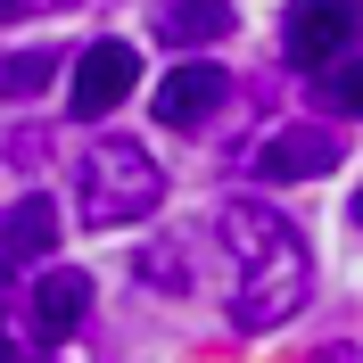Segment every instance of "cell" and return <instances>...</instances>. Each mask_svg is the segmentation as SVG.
I'll list each match as a JSON object with an SVG mask.
<instances>
[{
	"mask_svg": "<svg viewBox=\"0 0 363 363\" xmlns=\"http://www.w3.org/2000/svg\"><path fill=\"white\" fill-rule=\"evenodd\" d=\"M0 248H9V256H42V248H58V206H50L42 190H25L17 206H0Z\"/></svg>",
	"mask_w": 363,
	"mask_h": 363,
	"instance_id": "obj_9",
	"label": "cell"
},
{
	"mask_svg": "<svg viewBox=\"0 0 363 363\" xmlns=\"http://www.w3.org/2000/svg\"><path fill=\"white\" fill-rule=\"evenodd\" d=\"M0 289H9V264H0Z\"/></svg>",
	"mask_w": 363,
	"mask_h": 363,
	"instance_id": "obj_14",
	"label": "cell"
},
{
	"mask_svg": "<svg viewBox=\"0 0 363 363\" xmlns=\"http://www.w3.org/2000/svg\"><path fill=\"white\" fill-rule=\"evenodd\" d=\"M50 9H67V0H0V25H17V17H50Z\"/></svg>",
	"mask_w": 363,
	"mask_h": 363,
	"instance_id": "obj_12",
	"label": "cell"
},
{
	"mask_svg": "<svg viewBox=\"0 0 363 363\" xmlns=\"http://www.w3.org/2000/svg\"><path fill=\"white\" fill-rule=\"evenodd\" d=\"M330 91H339V108H347V116H363V58H347Z\"/></svg>",
	"mask_w": 363,
	"mask_h": 363,
	"instance_id": "obj_11",
	"label": "cell"
},
{
	"mask_svg": "<svg viewBox=\"0 0 363 363\" xmlns=\"http://www.w3.org/2000/svg\"><path fill=\"white\" fill-rule=\"evenodd\" d=\"M339 165V133H322V124H289V133H272L256 149V174L264 182H314Z\"/></svg>",
	"mask_w": 363,
	"mask_h": 363,
	"instance_id": "obj_7",
	"label": "cell"
},
{
	"mask_svg": "<svg viewBox=\"0 0 363 363\" xmlns=\"http://www.w3.org/2000/svg\"><path fill=\"white\" fill-rule=\"evenodd\" d=\"M133 83H140V50H133V42H91L83 58H74V116L124 108Z\"/></svg>",
	"mask_w": 363,
	"mask_h": 363,
	"instance_id": "obj_4",
	"label": "cell"
},
{
	"mask_svg": "<svg viewBox=\"0 0 363 363\" xmlns=\"http://www.w3.org/2000/svg\"><path fill=\"white\" fill-rule=\"evenodd\" d=\"M58 74V50H9L0 58V91H42Z\"/></svg>",
	"mask_w": 363,
	"mask_h": 363,
	"instance_id": "obj_10",
	"label": "cell"
},
{
	"mask_svg": "<svg viewBox=\"0 0 363 363\" xmlns=\"http://www.w3.org/2000/svg\"><path fill=\"white\" fill-rule=\"evenodd\" d=\"M165 199V174L140 140H91L83 165H74V206H83L91 231H116V223H140L149 206Z\"/></svg>",
	"mask_w": 363,
	"mask_h": 363,
	"instance_id": "obj_2",
	"label": "cell"
},
{
	"mask_svg": "<svg viewBox=\"0 0 363 363\" xmlns=\"http://www.w3.org/2000/svg\"><path fill=\"white\" fill-rule=\"evenodd\" d=\"M231 33V0H165L157 9V42L165 50H215Z\"/></svg>",
	"mask_w": 363,
	"mask_h": 363,
	"instance_id": "obj_8",
	"label": "cell"
},
{
	"mask_svg": "<svg viewBox=\"0 0 363 363\" xmlns=\"http://www.w3.org/2000/svg\"><path fill=\"white\" fill-rule=\"evenodd\" d=\"M281 42H289V67H330L339 50L363 42V0H289Z\"/></svg>",
	"mask_w": 363,
	"mask_h": 363,
	"instance_id": "obj_3",
	"label": "cell"
},
{
	"mask_svg": "<svg viewBox=\"0 0 363 363\" xmlns=\"http://www.w3.org/2000/svg\"><path fill=\"white\" fill-rule=\"evenodd\" d=\"M231 99V83H223V67H206V58H190V67H174L157 83V99H149V108H157V124H174V133H199L206 116L223 108Z\"/></svg>",
	"mask_w": 363,
	"mask_h": 363,
	"instance_id": "obj_5",
	"label": "cell"
},
{
	"mask_svg": "<svg viewBox=\"0 0 363 363\" xmlns=\"http://www.w3.org/2000/svg\"><path fill=\"white\" fill-rule=\"evenodd\" d=\"M25 314H33V339H42V347L74 339L83 314H91V281H83L74 264H50L42 281H33V297H25Z\"/></svg>",
	"mask_w": 363,
	"mask_h": 363,
	"instance_id": "obj_6",
	"label": "cell"
},
{
	"mask_svg": "<svg viewBox=\"0 0 363 363\" xmlns=\"http://www.w3.org/2000/svg\"><path fill=\"white\" fill-rule=\"evenodd\" d=\"M223 240H231V264H240V289H231V314L240 330H272V322H289L314 289V264H306V240H297L272 206L240 199L223 206Z\"/></svg>",
	"mask_w": 363,
	"mask_h": 363,
	"instance_id": "obj_1",
	"label": "cell"
},
{
	"mask_svg": "<svg viewBox=\"0 0 363 363\" xmlns=\"http://www.w3.org/2000/svg\"><path fill=\"white\" fill-rule=\"evenodd\" d=\"M355 223H363V190H355Z\"/></svg>",
	"mask_w": 363,
	"mask_h": 363,
	"instance_id": "obj_13",
	"label": "cell"
}]
</instances>
